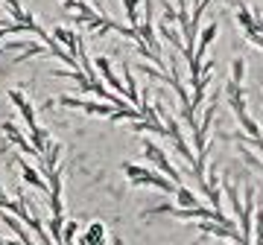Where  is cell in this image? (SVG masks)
<instances>
[{
  "mask_svg": "<svg viewBox=\"0 0 263 245\" xmlns=\"http://www.w3.org/2000/svg\"><path fill=\"white\" fill-rule=\"evenodd\" d=\"M94 67H97V73H103V79L114 88V91H117V94H126V85L117 79V73H114V67H111V62H108V58H105V56H97Z\"/></svg>",
  "mask_w": 263,
  "mask_h": 245,
  "instance_id": "7",
  "label": "cell"
},
{
  "mask_svg": "<svg viewBox=\"0 0 263 245\" xmlns=\"http://www.w3.org/2000/svg\"><path fill=\"white\" fill-rule=\"evenodd\" d=\"M123 172H126V178H129L132 184H138V187H155V190H161V193H176V184H173L167 175L155 172L152 167L126 164V167H123Z\"/></svg>",
  "mask_w": 263,
  "mask_h": 245,
  "instance_id": "1",
  "label": "cell"
},
{
  "mask_svg": "<svg viewBox=\"0 0 263 245\" xmlns=\"http://www.w3.org/2000/svg\"><path fill=\"white\" fill-rule=\"evenodd\" d=\"M9 99L15 103V108L21 111V117H24V122H27V129L32 132V129L38 126V122H35V108L27 103V96L21 94V91H9Z\"/></svg>",
  "mask_w": 263,
  "mask_h": 245,
  "instance_id": "6",
  "label": "cell"
},
{
  "mask_svg": "<svg viewBox=\"0 0 263 245\" xmlns=\"http://www.w3.org/2000/svg\"><path fill=\"white\" fill-rule=\"evenodd\" d=\"M88 3H91V6H94V9L100 12V15H105V9H103V3H100V0H88Z\"/></svg>",
  "mask_w": 263,
  "mask_h": 245,
  "instance_id": "16",
  "label": "cell"
},
{
  "mask_svg": "<svg viewBox=\"0 0 263 245\" xmlns=\"http://www.w3.org/2000/svg\"><path fill=\"white\" fill-rule=\"evenodd\" d=\"M199 228L205 231V234H211V236H216L219 242L222 239H231V242H237V245H243V236H240V231L237 228H226V225H216V222H199Z\"/></svg>",
  "mask_w": 263,
  "mask_h": 245,
  "instance_id": "4",
  "label": "cell"
},
{
  "mask_svg": "<svg viewBox=\"0 0 263 245\" xmlns=\"http://www.w3.org/2000/svg\"><path fill=\"white\" fill-rule=\"evenodd\" d=\"M126 96H129V103H132V105L141 103V88H138L135 76H132V65H126Z\"/></svg>",
  "mask_w": 263,
  "mask_h": 245,
  "instance_id": "15",
  "label": "cell"
},
{
  "mask_svg": "<svg viewBox=\"0 0 263 245\" xmlns=\"http://www.w3.org/2000/svg\"><path fill=\"white\" fill-rule=\"evenodd\" d=\"M3 134H6V137H9V143H15V146H18L24 155H32V158H35V149H32V143H29L27 137L21 134V129L15 126V122H3Z\"/></svg>",
  "mask_w": 263,
  "mask_h": 245,
  "instance_id": "8",
  "label": "cell"
},
{
  "mask_svg": "<svg viewBox=\"0 0 263 245\" xmlns=\"http://www.w3.org/2000/svg\"><path fill=\"white\" fill-rule=\"evenodd\" d=\"M76 245H105V228L103 222H91V225L82 231V236H79V242Z\"/></svg>",
  "mask_w": 263,
  "mask_h": 245,
  "instance_id": "10",
  "label": "cell"
},
{
  "mask_svg": "<svg viewBox=\"0 0 263 245\" xmlns=\"http://www.w3.org/2000/svg\"><path fill=\"white\" fill-rule=\"evenodd\" d=\"M59 103L62 105H67V108H79V111H85V114H91V117H111L117 108L114 105H108V103H94V99H82V96H59Z\"/></svg>",
  "mask_w": 263,
  "mask_h": 245,
  "instance_id": "3",
  "label": "cell"
},
{
  "mask_svg": "<svg viewBox=\"0 0 263 245\" xmlns=\"http://www.w3.org/2000/svg\"><path fill=\"white\" fill-rule=\"evenodd\" d=\"M237 24H240V29H243L246 38H254L257 35V18H254V9H249V6H240V9L234 12Z\"/></svg>",
  "mask_w": 263,
  "mask_h": 245,
  "instance_id": "9",
  "label": "cell"
},
{
  "mask_svg": "<svg viewBox=\"0 0 263 245\" xmlns=\"http://www.w3.org/2000/svg\"><path fill=\"white\" fill-rule=\"evenodd\" d=\"M158 32L167 38L170 44H173V50H179V53L184 50V41H181V35H179V29H176V24H167V21H161V24H158Z\"/></svg>",
  "mask_w": 263,
  "mask_h": 245,
  "instance_id": "13",
  "label": "cell"
},
{
  "mask_svg": "<svg viewBox=\"0 0 263 245\" xmlns=\"http://www.w3.org/2000/svg\"><path fill=\"white\" fill-rule=\"evenodd\" d=\"M143 155H146V160H149V164L155 167V170L164 172V175H167V178L173 181V184H181V172H179V170H176V167H173V164L167 160V155H164V149H161L158 143L146 140V143H143Z\"/></svg>",
  "mask_w": 263,
  "mask_h": 245,
  "instance_id": "2",
  "label": "cell"
},
{
  "mask_svg": "<svg viewBox=\"0 0 263 245\" xmlns=\"http://www.w3.org/2000/svg\"><path fill=\"white\" fill-rule=\"evenodd\" d=\"M249 41H252L254 47H260V50H263V35H254V38H249Z\"/></svg>",
  "mask_w": 263,
  "mask_h": 245,
  "instance_id": "17",
  "label": "cell"
},
{
  "mask_svg": "<svg viewBox=\"0 0 263 245\" xmlns=\"http://www.w3.org/2000/svg\"><path fill=\"white\" fill-rule=\"evenodd\" d=\"M18 167H21V175H24V184H32L38 193H44V196H47L50 187H47V181H44V175H41L38 170H32L24 158H18Z\"/></svg>",
  "mask_w": 263,
  "mask_h": 245,
  "instance_id": "5",
  "label": "cell"
},
{
  "mask_svg": "<svg viewBox=\"0 0 263 245\" xmlns=\"http://www.w3.org/2000/svg\"><path fill=\"white\" fill-rule=\"evenodd\" d=\"M123 12H126V21H129L132 29L141 27V12H143V0H120Z\"/></svg>",
  "mask_w": 263,
  "mask_h": 245,
  "instance_id": "12",
  "label": "cell"
},
{
  "mask_svg": "<svg viewBox=\"0 0 263 245\" xmlns=\"http://www.w3.org/2000/svg\"><path fill=\"white\" fill-rule=\"evenodd\" d=\"M29 143H32V149H35V160H38L44 152H47V146H50L53 140H50V132H47V129L35 126V129L29 132Z\"/></svg>",
  "mask_w": 263,
  "mask_h": 245,
  "instance_id": "11",
  "label": "cell"
},
{
  "mask_svg": "<svg viewBox=\"0 0 263 245\" xmlns=\"http://www.w3.org/2000/svg\"><path fill=\"white\" fill-rule=\"evenodd\" d=\"M176 205H179V208H196L199 198H196V193H193L190 187H184V184H176Z\"/></svg>",
  "mask_w": 263,
  "mask_h": 245,
  "instance_id": "14",
  "label": "cell"
}]
</instances>
